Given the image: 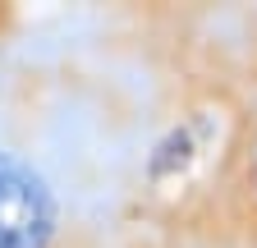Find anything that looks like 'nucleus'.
Returning a JSON list of instances; mask_svg holds the SVG:
<instances>
[{"mask_svg":"<svg viewBox=\"0 0 257 248\" xmlns=\"http://www.w3.org/2000/svg\"><path fill=\"white\" fill-rule=\"evenodd\" d=\"M252 189H257V152H252Z\"/></svg>","mask_w":257,"mask_h":248,"instance_id":"f03ea898","label":"nucleus"},{"mask_svg":"<svg viewBox=\"0 0 257 248\" xmlns=\"http://www.w3.org/2000/svg\"><path fill=\"white\" fill-rule=\"evenodd\" d=\"M74 193L23 134H0V248H60Z\"/></svg>","mask_w":257,"mask_h":248,"instance_id":"f257e3e1","label":"nucleus"}]
</instances>
